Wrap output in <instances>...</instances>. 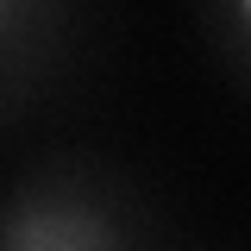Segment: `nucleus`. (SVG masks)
Listing matches in <instances>:
<instances>
[{
	"label": "nucleus",
	"mask_w": 251,
	"mask_h": 251,
	"mask_svg": "<svg viewBox=\"0 0 251 251\" xmlns=\"http://www.w3.org/2000/svg\"><path fill=\"white\" fill-rule=\"evenodd\" d=\"M0 251H120V239L75 201H19L0 220Z\"/></svg>",
	"instance_id": "f257e3e1"
},
{
	"label": "nucleus",
	"mask_w": 251,
	"mask_h": 251,
	"mask_svg": "<svg viewBox=\"0 0 251 251\" xmlns=\"http://www.w3.org/2000/svg\"><path fill=\"white\" fill-rule=\"evenodd\" d=\"M0 13H6V0H0Z\"/></svg>",
	"instance_id": "f03ea898"
}]
</instances>
